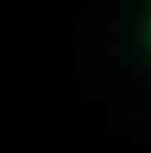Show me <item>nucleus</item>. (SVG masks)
<instances>
[{
  "label": "nucleus",
  "instance_id": "f257e3e1",
  "mask_svg": "<svg viewBox=\"0 0 151 153\" xmlns=\"http://www.w3.org/2000/svg\"><path fill=\"white\" fill-rule=\"evenodd\" d=\"M143 45H146V50L151 53V11H148V20L143 25Z\"/></svg>",
  "mask_w": 151,
  "mask_h": 153
}]
</instances>
